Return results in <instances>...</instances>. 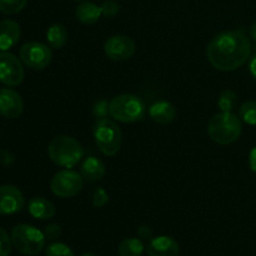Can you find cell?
Wrapping results in <instances>:
<instances>
[{
    "label": "cell",
    "instance_id": "6da1fadb",
    "mask_svg": "<svg viewBox=\"0 0 256 256\" xmlns=\"http://www.w3.org/2000/svg\"><path fill=\"white\" fill-rule=\"evenodd\" d=\"M252 44L244 29L230 30L215 35L206 46L208 62L220 72H234L246 64Z\"/></svg>",
    "mask_w": 256,
    "mask_h": 256
},
{
    "label": "cell",
    "instance_id": "7a4b0ae2",
    "mask_svg": "<svg viewBox=\"0 0 256 256\" xmlns=\"http://www.w3.org/2000/svg\"><path fill=\"white\" fill-rule=\"evenodd\" d=\"M50 160L58 166L72 169L84 158V149L76 139L68 135H59L48 146Z\"/></svg>",
    "mask_w": 256,
    "mask_h": 256
},
{
    "label": "cell",
    "instance_id": "3957f363",
    "mask_svg": "<svg viewBox=\"0 0 256 256\" xmlns=\"http://www.w3.org/2000/svg\"><path fill=\"white\" fill-rule=\"evenodd\" d=\"M242 122L232 112H222L215 114L208 124V134L219 145H230L242 135Z\"/></svg>",
    "mask_w": 256,
    "mask_h": 256
},
{
    "label": "cell",
    "instance_id": "277c9868",
    "mask_svg": "<svg viewBox=\"0 0 256 256\" xmlns=\"http://www.w3.org/2000/svg\"><path fill=\"white\" fill-rule=\"evenodd\" d=\"M146 105L142 98L134 94H122L109 102V114L120 122H135L144 118Z\"/></svg>",
    "mask_w": 256,
    "mask_h": 256
},
{
    "label": "cell",
    "instance_id": "5b68a950",
    "mask_svg": "<svg viewBox=\"0 0 256 256\" xmlns=\"http://www.w3.org/2000/svg\"><path fill=\"white\" fill-rule=\"evenodd\" d=\"M94 139L99 150L105 156H115L122 149V130L108 118L96 120L94 125Z\"/></svg>",
    "mask_w": 256,
    "mask_h": 256
},
{
    "label": "cell",
    "instance_id": "8992f818",
    "mask_svg": "<svg viewBox=\"0 0 256 256\" xmlns=\"http://www.w3.org/2000/svg\"><path fill=\"white\" fill-rule=\"evenodd\" d=\"M12 245L22 255H38L45 246L44 232L28 224H19L12 232Z\"/></svg>",
    "mask_w": 256,
    "mask_h": 256
},
{
    "label": "cell",
    "instance_id": "52a82bcc",
    "mask_svg": "<svg viewBox=\"0 0 256 256\" xmlns=\"http://www.w3.org/2000/svg\"><path fill=\"white\" fill-rule=\"evenodd\" d=\"M82 186H84V179H82V174L72 169H64L58 172L52 176V182H50L52 194L62 198V199L75 196L76 194H79Z\"/></svg>",
    "mask_w": 256,
    "mask_h": 256
},
{
    "label": "cell",
    "instance_id": "ba28073f",
    "mask_svg": "<svg viewBox=\"0 0 256 256\" xmlns=\"http://www.w3.org/2000/svg\"><path fill=\"white\" fill-rule=\"evenodd\" d=\"M20 60L28 68L42 70L52 62V52L48 45L39 42H29L20 48Z\"/></svg>",
    "mask_w": 256,
    "mask_h": 256
},
{
    "label": "cell",
    "instance_id": "9c48e42d",
    "mask_svg": "<svg viewBox=\"0 0 256 256\" xmlns=\"http://www.w3.org/2000/svg\"><path fill=\"white\" fill-rule=\"evenodd\" d=\"M22 60L6 52H0V82L8 86H16L24 80Z\"/></svg>",
    "mask_w": 256,
    "mask_h": 256
},
{
    "label": "cell",
    "instance_id": "30bf717a",
    "mask_svg": "<svg viewBox=\"0 0 256 256\" xmlns=\"http://www.w3.org/2000/svg\"><path fill=\"white\" fill-rule=\"evenodd\" d=\"M104 52L109 59L114 62H124L134 55L135 42L126 35H112L105 42Z\"/></svg>",
    "mask_w": 256,
    "mask_h": 256
},
{
    "label": "cell",
    "instance_id": "8fae6325",
    "mask_svg": "<svg viewBox=\"0 0 256 256\" xmlns=\"http://www.w3.org/2000/svg\"><path fill=\"white\" fill-rule=\"evenodd\" d=\"M24 195L16 186H0V215L16 214L24 208Z\"/></svg>",
    "mask_w": 256,
    "mask_h": 256
},
{
    "label": "cell",
    "instance_id": "7c38bea8",
    "mask_svg": "<svg viewBox=\"0 0 256 256\" xmlns=\"http://www.w3.org/2000/svg\"><path fill=\"white\" fill-rule=\"evenodd\" d=\"M24 112V102L19 92L12 89H0V115L6 119H16Z\"/></svg>",
    "mask_w": 256,
    "mask_h": 256
},
{
    "label": "cell",
    "instance_id": "4fadbf2b",
    "mask_svg": "<svg viewBox=\"0 0 256 256\" xmlns=\"http://www.w3.org/2000/svg\"><path fill=\"white\" fill-rule=\"evenodd\" d=\"M146 252L149 256H178L180 252V246L175 239L162 235L150 240Z\"/></svg>",
    "mask_w": 256,
    "mask_h": 256
},
{
    "label": "cell",
    "instance_id": "5bb4252c",
    "mask_svg": "<svg viewBox=\"0 0 256 256\" xmlns=\"http://www.w3.org/2000/svg\"><path fill=\"white\" fill-rule=\"evenodd\" d=\"M20 39V26L14 20L0 22V52L12 49Z\"/></svg>",
    "mask_w": 256,
    "mask_h": 256
},
{
    "label": "cell",
    "instance_id": "9a60e30c",
    "mask_svg": "<svg viewBox=\"0 0 256 256\" xmlns=\"http://www.w3.org/2000/svg\"><path fill=\"white\" fill-rule=\"evenodd\" d=\"M149 116L158 124L166 125L175 119L176 109L172 102H166V100H159L150 105Z\"/></svg>",
    "mask_w": 256,
    "mask_h": 256
},
{
    "label": "cell",
    "instance_id": "2e32d148",
    "mask_svg": "<svg viewBox=\"0 0 256 256\" xmlns=\"http://www.w3.org/2000/svg\"><path fill=\"white\" fill-rule=\"evenodd\" d=\"M106 169L104 162L95 156H88L80 166V174H82L84 182H99L104 178Z\"/></svg>",
    "mask_w": 256,
    "mask_h": 256
},
{
    "label": "cell",
    "instance_id": "e0dca14e",
    "mask_svg": "<svg viewBox=\"0 0 256 256\" xmlns=\"http://www.w3.org/2000/svg\"><path fill=\"white\" fill-rule=\"evenodd\" d=\"M29 214L38 220H49L55 215V206L42 196H35L29 202Z\"/></svg>",
    "mask_w": 256,
    "mask_h": 256
},
{
    "label": "cell",
    "instance_id": "ac0fdd59",
    "mask_svg": "<svg viewBox=\"0 0 256 256\" xmlns=\"http://www.w3.org/2000/svg\"><path fill=\"white\" fill-rule=\"evenodd\" d=\"M75 15H76L78 20L82 24L92 25L100 19L102 14V9L96 4L92 2H84L78 5L76 10H75Z\"/></svg>",
    "mask_w": 256,
    "mask_h": 256
},
{
    "label": "cell",
    "instance_id": "d6986e66",
    "mask_svg": "<svg viewBox=\"0 0 256 256\" xmlns=\"http://www.w3.org/2000/svg\"><path fill=\"white\" fill-rule=\"evenodd\" d=\"M48 44L52 49H62L68 42V32L64 25L54 24L46 32Z\"/></svg>",
    "mask_w": 256,
    "mask_h": 256
},
{
    "label": "cell",
    "instance_id": "ffe728a7",
    "mask_svg": "<svg viewBox=\"0 0 256 256\" xmlns=\"http://www.w3.org/2000/svg\"><path fill=\"white\" fill-rule=\"evenodd\" d=\"M144 249L142 240L138 238H128L120 242L118 252L120 256H142Z\"/></svg>",
    "mask_w": 256,
    "mask_h": 256
},
{
    "label": "cell",
    "instance_id": "44dd1931",
    "mask_svg": "<svg viewBox=\"0 0 256 256\" xmlns=\"http://www.w3.org/2000/svg\"><path fill=\"white\" fill-rule=\"evenodd\" d=\"M240 118L246 124L256 125V100H248L240 106Z\"/></svg>",
    "mask_w": 256,
    "mask_h": 256
},
{
    "label": "cell",
    "instance_id": "7402d4cb",
    "mask_svg": "<svg viewBox=\"0 0 256 256\" xmlns=\"http://www.w3.org/2000/svg\"><path fill=\"white\" fill-rule=\"evenodd\" d=\"M238 96L232 90H224L220 94L219 100H218V106L222 112H232V109L236 105Z\"/></svg>",
    "mask_w": 256,
    "mask_h": 256
},
{
    "label": "cell",
    "instance_id": "603a6c76",
    "mask_svg": "<svg viewBox=\"0 0 256 256\" xmlns=\"http://www.w3.org/2000/svg\"><path fill=\"white\" fill-rule=\"evenodd\" d=\"M26 5V0H0V12L2 14H16Z\"/></svg>",
    "mask_w": 256,
    "mask_h": 256
},
{
    "label": "cell",
    "instance_id": "cb8c5ba5",
    "mask_svg": "<svg viewBox=\"0 0 256 256\" xmlns=\"http://www.w3.org/2000/svg\"><path fill=\"white\" fill-rule=\"evenodd\" d=\"M46 256H74V252L64 242H52L45 252Z\"/></svg>",
    "mask_w": 256,
    "mask_h": 256
},
{
    "label": "cell",
    "instance_id": "d4e9b609",
    "mask_svg": "<svg viewBox=\"0 0 256 256\" xmlns=\"http://www.w3.org/2000/svg\"><path fill=\"white\" fill-rule=\"evenodd\" d=\"M12 240L4 229L0 228V256H9L12 254Z\"/></svg>",
    "mask_w": 256,
    "mask_h": 256
},
{
    "label": "cell",
    "instance_id": "484cf974",
    "mask_svg": "<svg viewBox=\"0 0 256 256\" xmlns=\"http://www.w3.org/2000/svg\"><path fill=\"white\" fill-rule=\"evenodd\" d=\"M109 202V194L104 188H96L92 192V205L94 208H102Z\"/></svg>",
    "mask_w": 256,
    "mask_h": 256
},
{
    "label": "cell",
    "instance_id": "4316f807",
    "mask_svg": "<svg viewBox=\"0 0 256 256\" xmlns=\"http://www.w3.org/2000/svg\"><path fill=\"white\" fill-rule=\"evenodd\" d=\"M100 9H102V14L106 18H114L115 15L119 12L120 5L118 4L115 0H105L102 5H100Z\"/></svg>",
    "mask_w": 256,
    "mask_h": 256
},
{
    "label": "cell",
    "instance_id": "83f0119b",
    "mask_svg": "<svg viewBox=\"0 0 256 256\" xmlns=\"http://www.w3.org/2000/svg\"><path fill=\"white\" fill-rule=\"evenodd\" d=\"M92 114L95 118L102 119V118H106L109 114V102L106 100H99L95 102L94 108H92Z\"/></svg>",
    "mask_w": 256,
    "mask_h": 256
},
{
    "label": "cell",
    "instance_id": "f1b7e54d",
    "mask_svg": "<svg viewBox=\"0 0 256 256\" xmlns=\"http://www.w3.org/2000/svg\"><path fill=\"white\" fill-rule=\"evenodd\" d=\"M44 236L49 242H55L62 235V228L58 224H49L44 228Z\"/></svg>",
    "mask_w": 256,
    "mask_h": 256
},
{
    "label": "cell",
    "instance_id": "f546056e",
    "mask_svg": "<svg viewBox=\"0 0 256 256\" xmlns=\"http://www.w3.org/2000/svg\"><path fill=\"white\" fill-rule=\"evenodd\" d=\"M12 162H14V155L10 154L6 150H0V165L8 166V165L12 164Z\"/></svg>",
    "mask_w": 256,
    "mask_h": 256
},
{
    "label": "cell",
    "instance_id": "4dcf8cb0",
    "mask_svg": "<svg viewBox=\"0 0 256 256\" xmlns=\"http://www.w3.org/2000/svg\"><path fill=\"white\" fill-rule=\"evenodd\" d=\"M152 229H150L149 226H146V225H142V226L138 228V235H139L140 239H144V240H148L152 238Z\"/></svg>",
    "mask_w": 256,
    "mask_h": 256
},
{
    "label": "cell",
    "instance_id": "1f68e13d",
    "mask_svg": "<svg viewBox=\"0 0 256 256\" xmlns=\"http://www.w3.org/2000/svg\"><path fill=\"white\" fill-rule=\"evenodd\" d=\"M249 165H250V169H252V172H256V148H254V149L250 152Z\"/></svg>",
    "mask_w": 256,
    "mask_h": 256
},
{
    "label": "cell",
    "instance_id": "d6a6232c",
    "mask_svg": "<svg viewBox=\"0 0 256 256\" xmlns=\"http://www.w3.org/2000/svg\"><path fill=\"white\" fill-rule=\"evenodd\" d=\"M249 72H250V74H252V76L254 78V80L256 82V54L252 58V59H250Z\"/></svg>",
    "mask_w": 256,
    "mask_h": 256
},
{
    "label": "cell",
    "instance_id": "836d02e7",
    "mask_svg": "<svg viewBox=\"0 0 256 256\" xmlns=\"http://www.w3.org/2000/svg\"><path fill=\"white\" fill-rule=\"evenodd\" d=\"M250 32V36H252V39H254L255 42H256V22L252 25V28H250V32Z\"/></svg>",
    "mask_w": 256,
    "mask_h": 256
},
{
    "label": "cell",
    "instance_id": "e575fe53",
    "mask_svg": "<svg viewBox=\"0 0 256 256\" xmlns=\"http://www.w3.org/2000/svg\"><path fill=\"white\" fill-rule=\"evenodd\" d=\"M82 256H96V255L92 254V252H85V254H82Z\"/></svg>",
    "mask_w": 256,
    "mask_h": 256
},
{
    "label": "cell",
    "instance_id": "d590c367",
    "mask_svg": "<svg viewBox=\"0 0 256 256\" xmlns=\"http://www.w3.org/2000/svg\"><path fill=\"white\" fill-rule=\"evenodd\" d=\"M76 2H85V0H76Z\"/></svg>",
    "mask_w": 256,
    "mask_h": 256
}]
</instances>
